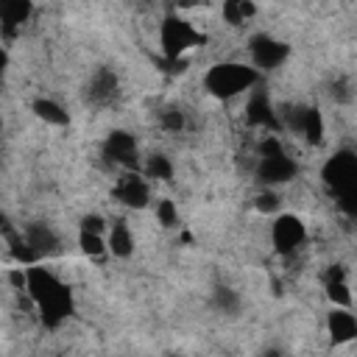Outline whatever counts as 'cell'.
<instances>
[{
    "mask_svg": "<svg viewBox=\"0 0 357 357\" xmlns=\"http://www.w3.org/2000/svg\"><path fill=\"white\" fill-rule=\"evenodd\" d=\"M25 273H28L25 293H28L31 304L36 307L39 321L47 329L61 326L73 315V293H70V287L53 271L42 268V265H31V268H25Z\"/></svg>",
    "mask_w": 357,
    "mask_h": 357,
    "instance_id": "1",
    "label": "cell"
},
{
    "mask_svg": "<svg viewBox=\"0 0 357 357\" xmlns=\"http://www.w3.org/2000/svg\"><path fill=\"white\" fill-rule=\"evenodd\" d=\"M206 36L184 17L178 14H167L162 22H159V50H162V70H170V73H181L187 67L184 61V53L204 45Z\"/></svg>",
    "mask_w": 357,
    "mask_h": 357,
    "instance_id": "2",
    "label": "cell"
},
{
    "mask_svg": "<svg viewBox=\"0 0 357 357\" xmlns=\"http://www.w3.org/2000/svg\"><path fill=\"white\" fill-rule=\"evenodd\" d=\"M321 178L335 195L340 212L357 218V153L354 151L332 153L321 167Z\"/></svg>",
    "mask_w": 357,
    "mask_h": 357,
    "instance_id": "3",
    "label": "cell"
},
{
    "mask_svg": "<svg viewBox=\"0 0 357 357\" xmlns=\"http://www.w3.org/2000/svg\"><path fill=\"white\" fill-rule=\"evenodd\" d=\"M262 73L243 61H218L204 73V89L218 100H231L243 92L257 89Z\"/></svg>",
    "mask_w": 357,
    "mask_h": 357,
    "instance_id": "4",
    "label": "cell"
},
{
    "mask_svg": "<svg viewBox=\"0 0 357 357\" xmlns=\"http://www.w3.org/2000/svg\"><path fill=\"white\" fill-rule=\"evenodd\" d=\"M103 156L123 167V173H142V162H139V148H137V137L131 131L114 128L106 134L103 139Z\"/></svg>",
    "mask_w": 357,
    "mask_h": 357,
    "instance_id": "5",
    "label": "cell"
},
{
    "mask_svg": "<svg viewBox=\"0 0 357 357\" xmlns=\"http://www.w3.org/2000/svg\"><path fill=\"white\" fill-rule=\"evenodd\" d=\"M248 56H251V67H257L259 73H271L287 61L290 45L271 33H254L248 39Z\"/></svg>",
    "mask_w": 357,
    "mask_h": 357,
    "instance_id": "6",
    "label": "cell"
},
{
    "mask_svg": "<svg viewBox=\"0 0 357 357\" xmlns=\"http://www.w3.org/2000/svg\"><path fill=\"white\" fill-rule=\"evenodd\" d=\"M304 240H307V226L298 215L293 212L276 215V220L271 223V243L279 254H293Z\"/></svg>",
    "mask_w": 357,
    "mask_h": 357,
    "instance_id": "7",
    "label": "cell"
},
{
    "mask_svg": "<svg viewBox=\"0 0 357 357\" xmlns=\"http://www.w3.org/2000/svg\"><path fill=\"white\" fill-rule=\"evenodd\" d=\"M257 178L265 184V187H279V184H287L298 176V162L284 151V153H276V156H257V167H254Z\"/></svg>",
    "mask_w": 357,
    "mask_h": 357,
    "instance_id": "8",
    "label": "cell"
},
{
    "mask_svg": "<svg viewBox=\"0 0 357 357\" xmlns=\"http://www.w3.org/2000/svg\"><path fill=\"white\" fill-rule=\"evenodd\" d=\"M245 123L254 126V128H265L268 134H276L282 128L279 112H276V106L271 103V98H268V92L262 86H257V89L248 92V100H245Z\"/></svg>",
    "mask_w": 357,
    "mask_h": 357,
    "instance_id": "9",
    "label": "cell"
},
{
    "mask_svg": "<svg viewBox=\"0 0 357 357\" xmlns=\"http://www.w3.org/2000/svg\"><path fill=\"white\" fill-rule=\"evenodd\" d=\"M112 195L128 209H145L151 204V184L142 173H123L112 187Z\"/></svg>",
    "mask_w": 357,
    "mask_h": 357,
    "instance_id": "10",
    "label": "cell"
},
{
    "mask_svg": "<svg viewBox=\"0 0 357 357\" xmlns=\"http://www.w3.org/2000/svg\"><path fill=\"white\" fill-rule=\"evenodd\" d=\"M33 3L31 0H3L0 3V36L8 47V42L22 31V25L31 20Z\"/></svg>",
    "mask_w": 357,
    "mask_h": 357,
    "instance_id": "11",
    "label": "cell"
},
{
    "mask_svg": "<svg viewBox=\"0 0 357 357\" xmlns=\"http://www.w3.org/2000/svg\"><path fill=\"white\" fill-rule=\"evenodd\" d=\"M120 95V81L109 67H98L86 84V100L95 106H109Z\"/></svg>",
    "mask_w": 357,
    "mask_h": 357,
    "instance_id": "12",
    "label": "cell"
},
{
    "mask_svg": "<svg viewBox=\"0 0 357 357\" xmlns=\"http://www.w3.org/2000/svg\"><path fill=\"white\" fill-rule=\"evenodd\" d=\"M326 332H329V340L335 346L351 343L357 337V318H354V312L343 310V307H332L326 312Z\"/></svg>",
    "mask_w": 357,
    "mask_h": 357,
    "instance_id": "13",
    "label": "cell"
},
{
    "mask_svg": "<svg viewBox=\"0 0 357 357\" xmlns=\"http://www.w3.org/2000/svg\"><path fill=\"white\" fill-rule=\"evenodd\" d=\"M22 240L36 251L39 259L53 254V251H59V237H56V231L47 223H28L22 229Z\"/></svg>",
    "mask_w": 357,
    "mask_h": 357,
    "instance_id": "14",
    "label": "cell"
},
{
    "mask_svg": "<svg viewBox=\"0 0 357 357\" xmlns=\"http://www.w3.org/2000/svg\"><path fill=\"white\" fill-rule=\"evenodd\" d=\"M106 245H109V251H112L114 257H120V259H126V257L134 254V234H131V229H128V223H126L123 218L114 220V223H109Z\"/></svg>",
    "mask_w": 357,
    "mask_h": 357,
    "instance_id": "15",
    "label": "cell"
},
{
    "mask_svg": "<svg viewBox=\"0 0 357 357\" xmlns=\"http://www.w3.org/2000/svg\"><path fill=\"white\" fill-rule=\"evenodd\" d=\"M31 112L42 120V123H47V126H67L70 123V114H67V109L61 106V103H56L53 98H33L31 100Z\"/></svg>",
    "mask_w": 357,
    "mask_h": 357,
    "instance_id": "16",
    "label": "cell"
},
{
    "mask_svg": "<svg viewBox=\"0 0 357 357\" xmlns=\"http://www.w3.org/2000/svg\"><path fill=\"white\" fill-rule=\"evenodd\" d=\"M298 134H301V137H304L310 145H321V142H324L326 123H324V114H321V109H318V106H304Z\"/></svg>",
    "mask_w": 357,
    "mask_h": 357,
    "instance_id": "17",
    "label": "cell"
},
{
    "mask_svg": "<svg viewBox=\"0 0 357 357\" xmlns=\"http://www.w3.org/2000/svg\"><path fill=\"white\" fill-rule=\"evenodd\" d=\"M142 176L148 181H173V162L165 153H151L142 162Z\"/></svg>",
    "mask_w": 357,
    "mask_h": 357,
    "instance_id": "18",
    "label": "cell"
},
{
    "mask_svg": "<svg viewBox=\"0 0 357 357\" xmlns=\"http://www.w3.org/2000/svg\"><path fill=\"white\" fill-rule=\"evenodd\" d=\"M254 14H257V6L251 0H226L223 3V20L229 25H243Z\"/></svg>",
    "mask_w": 357,
    "mask_h": 357,
    "instance_id": "19",
    "label": "cell"
},
{
    "mask_svg": "<svg viewBox=\"0 0 357 357\" xmlns=\"http://www.w3.org/2000/svg\"><path fill=\"white\" fill-rule=\"evenodd\" d=\"M324 293H326V298H329L332 307H343V310L351 307V290H349V282L346 279L324 282Z\"/></svg>",
    "mask_w": 357,
    "mask_h": 357,
    "instance_id": "20",
    "label": "cell"
},
{
    "mask_svg": "<svg viewBox=\"0 0 357 357\" xmlns=\"http://www.w3.org/2000/svg\"><path fill=\"white\" fill-rule=\"evenodd\" d=\"M153 215H156V223L162 229H176L178 226V209H176V204L170 198H159L153 204Z\"/></svg>",
    "mask_w": 357,
    "mask_h": 357,
    "instance_id": "21",
    "label": "cell"
},
{
    "mask_svg": "<svg viewBox=\"0 0 357 357\" xmlns=\"http://www.w3.org/2000/svg\"><path fill=\"white\" fill-rule=\"evenodd\" d=\"M78 245L86 257H100L109 251L106 245V234H89V231H78Z\"/></svg>",
    "mask_w": 357,
    "mask_h": 357,
    "instance_id": "22",
    "label": "cell"
},
{
    "mask_svg": "<svg viewBox=\"0 0 357 357\" xmlns=\"http://www.w3.org/2000/svg\"><path fill=\"white\" fill-rule=\"evenodd\" d=\"M215 307L220 312H237L240 310V296L231 287H218L215 290Z\"/></svg>",
    "mask_w": 357,
    "mask_h": 357,
    "instance_id": "23",
    "label": "cell"
},
{
    "mask_svg": "<svg viewBox=\"0 0 357 357\" xmlns=\"http://www.w3.org/2000/svg\"><path fill=\"white\" fill-rule=\"evenodd\" d=\"M159 126L165 131H170V134H178L184 128V112L181 109H165V112H159Z\"/></svg>",
    "mask_w": 357,
    "mask_h": 357,
    "instance_id": "24",
    "label": "cell"
},
{
    "mask_svg": "<svg viewBox=\"0 0 357 357\" xmlns=\"http://www.w3.org/2000/svg\"><path fill=\"white\" fill-rule=\"evenodd\" d=\"M78 231H89V234H106V231H109V223H106V220H103L98 212H89V215H84V218H81Z\"/></svg>",
    "mask_w": 357,
    "mask_h": 357,
    "instance_id": "25",
    "label": "cell"
},
{
    "mask_svg": "<svg viewBox=\"0 0 357 357\" xmlns=\"http://www.w3.org/2000/svg\"><path fill=\"white\" fill-rule=\"evenodd\" d=\"M254 206L262 212V215H268V212H276L279 209V195H276V190H271V187H265L257 198H254Z\"/></svg>",
    "mask_w": 357,
    "mask_h": 357,
    "instance_id": "26",
    "label": "cell"
},
{
    "mask_svg": "<svg viewBox=\"0 0 357 357\" xmlns=\"http://www.w3.org/2000/svg\"><path fill=\"white\" fill-rule=\"evenodd\" d=\"M332 98H335L337 103H346V100H351V89H349V81H346V78H337V81H332Z\"/></svg>",
    "mask_w": 357,
    "mask_h": 357,
    "instance_id": "27",
    "label": "cell"
},
{
    "mask_svg": "<svg viewBox=\"0 0 357 357\" xmlns=\"http://www.w3.org/2000/svg\"><path fill=\"white\" fill-rule=\"evenodd\" d=\"M265 357H284V354H282V351H276V349H268V351H265Z\"/></svg>",
    "mask_w": 357,
    "mask_h": 357,
    "instance_id": "28",
    "label": "cell"
},
{
    "mask_svg": "<svg viewBox=\"0 0 357 357\" xmlns=\"http://www.w3.org/2000/svg\"><path fill=\"white\" fill-rule=\"evenodd\" d=\"M170 357H173V354H170Z\"/></svg>",
    "mask_w": 357,
    "mask_h": 357,
    "instance_id": "29",
    "label": "cell"
}]
</instances>
